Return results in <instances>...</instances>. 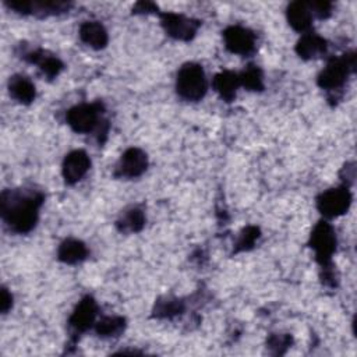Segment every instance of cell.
Wrapping results in <instances>:
<instances>
[{"mask_svg": "<svg viewBox=\"0 0 357 357\" xmlns=\"http://www.w3.org/2000/svg\"><path fill=\"white\" fill-rule=\"evenodd\" d=\"M88 255V250L86 245L77 240V238H67L64 240L57 251V257L61 262L64 264H78L81 261H84Z\"/></svg>", "mask_w": 357, "mask_h": 357, "instance_id": "15", "label": "cell"}, {"mask_svg": "<svg viewBox=\"0 0 357 357\" xmlns=\"http://www.w3.org/2000/svg\"><path fill=\"white\" fill-rule=\"evenodd\" d=\"M81 40L92 49H103L107 45V32L98 21H85L79 26Z\"/></svg>", "mask_w": 357, "mask_h": 357, "instance_id": "13", "label": "cell"}, {"mask_svg": "<svg viewBox=\"0 0 357 357\" xmlns=\"http://www.w3.org/2000/svg\"><path fill=\"white\" fill-rule=\"evenodd\" d=\"M354 66H356V56L353 53H347V54H343L342 57L331 59L326 67L318 75V85L328 91L340 88L346 82L347 75L354 70Z\"/></svg>", "mask_w": 357, "mask_h": 357, "instance_id": "3", "label": "cell"}, {"mask_svg": "<svg viewBox=\"0 0 357 357\" xmlns=\"http://www.w3.org/2000/svg\"><path fill=\"white\" fill-rule=\"evenodd\" d=\"M258 237H259V229L258 227H255V226L245 227L241 231L240 238H238V241L236 244V251H244V250L251 248Z\"/></svg>", "mask_w": 357, "mask_h": 357, "instance_id": "23", "label": "cell"}, {"mask_svg": "<svg viewBox=\"0 0 357 357\" xmlns=\"http://www.w3.org/2000/svg\"><path fill=\"white\" fill-rule=\"evenodd\" d=\"M326 47L328 45L324 38H321L317 33L308 32V33H304L297 42L296 52L301 59L310 60V59H317L325 54Z\"/></svg>", "mask_w": 357, "mask_h": 357, "instance_id": "12", "label": "cell"}, {"mask_svg": "<svg viewBox=\"0 0 357 357\" xmlns=\"http://www.w3.org/2000/svg\"><path fill=\"white\" fill-rule=\"evenodd\" d=\"M8 91L13 99L28 105L35 99V85L24 75H13L8 81Z\"/></svg>", "mask_w": 357, "mask_h": 357, "instance_id": "14", "label": "cell"}, {"mask_svg": "<svg viewBox=\"0 0 357 357\" xmlns=\"http://www.w3.org/2000/svg\"><path fill=\"white\" fill-rule=\"evenodd\" d=\"M287 21L298 32H305L311 26L312 14L307 3L294 1L287 7Z\"/></svg>", "mask_w": 357, "mask_h": 357, "instance_id": "16", "label": "cell"}, {"mask_svg": "<svg viewBox=\"0 0 357 357\" xmlns=\"http://www.w3.org/2000/svg\"><path fill=\"white\" fill-rule=\"evenodd\" d=\"M126 326V319L123 317H105L98 324H95V331L102 337L119 336Z\"/></svg>", "mask_w": 357, "mask_h": 357, "instance_id": "19", "label": "cell"}, {"mask_svg": "<svg viewBox=\"0 0 357 357\" xmlns=\"http://www.w3.org/2000/svg\"><path fill=\"white\" fill-rule=\"evenodd\" d=\"M162 25L166 33L178 40H190L194 38L199 21L184 17L176 13H163L162 15Z\"/></svg>", "mask_w": 357, "mask_h": 357, "instance_id": "7", "label": "cell"}, {"mask_svg": "<svg viewBox=\"0 0 357 357\" xmlns=\"http://www.w3.org/2000/svg\"><path fill=\"white\" fill-rule=\"evenodd\" d=\"M311 14H317L319 18H326L331 14L332 10V4L326 3V1H315L308 4Z\"/></svg>", "mask_w": 357, "mask_h": 357, "instance_id": "24", "label": "cell"}, {"mask_svg": "<svg viewBox=\"0 0 357 357\" xmlns=\"http://www.w3.org/2000/svg\"><path fill=\"white\" fill-rule=\"evenodd\" d=\"M43 197L38 192L25 194L18 190L1 192V218L15 233L31 231L38 222V211Z\"/></svg>", "mask_w": 357, "mask_h": 357, "instance_id": "1", "label": "cell"}, {"mask_svg": "<svg viewBox=\"0 0 357 357\" xmlns=\"http://www.w3.org/2000/svg\"><path fill=\"white\" fill-rule=\"evenodd\" d=\"M240 85L248 88L250 91H261L264 88L262 84V73L257 66H248L241 74H238Z\"/></svg>", "mask_w": 357, "mask_h": 357, "instance_id": "21", "label": "cell"}, {"mask_svg": "<svg viewBox=\"0 0 357 357\" xmlns=\"http://www.w3.org/2000/svg\"><path fill=\"white\" fill-rule=\"evenodd\" d=\"M223 39L227 50L231 53L247 56L251 52H254L255 36L247 28H243L238 25L229 26L223 32Z\"/></svg>", "mask_w": 357, "mask_h": 357, "instance_id": "9", "label": "cell"}, {"mask_svg": "<svg viewBox=\"0 0 357 357\" xmlns=\"http://www.w3.org/2000/svg\"><path fill=\"white\" fill-rule=\"evenodd\" d=\"M89 166H91V160L85 151L75 149V151L67 153L63 160V167H61L63 177H64L66 183L75 184L77 181H79L89 170Z\"/></svg>", "mask_w": 357, "mask_h": 357, "instance_id": "10", "label": "cell"}, {"mask_svg": "<svg viewBox=\"0 0 357 357\" xmlns=\"http://www.w3.org/2000/svg\"><path fill=\"white\" fill-rule=\"evenodd\" d=\"M240 86L238 74L233 71H222L213 78V88L226 102H231L236 96V91Z\"/></svg>", "mask_w": 357, "mask_h": 357, "instance_id": "17", "label": "cell"}, {"mask_svg": "<svg viewBox=\"0 0 357 357\" xmlns=\"http://www.w3.org/2000/svg\"><path fill=\"white\" fill-rule=\"evenodd\" d=\"M28 59H29V61L36 63V64L40 67V70H42L49 78L56 77V75L63 70V63H61L57 57L49 56V54L43 53L42 50L29 53Z\"/></svg>", "mask_w": 357, "mask_h": 357, "instance_id": "18", "label": "cell"}, {"mask_svg": "<svg viewBox=\"0 0 357 357\" xmlns=\"http://www.w3.org/2000/svg\"><path fill=\"white\" fill-rule=\"evenodd\" d=\"M102 106L100 103H82L71 107L67 114L66 120L67 124L78 134H88L92 132L100 119Z\"/></svg>", "mask_w": 357, "mask_h": 357, "instance_id": "5", "label": "cell"}, {"mask_svg": "<svg viewBox=\"0 0 357 357\" xmlns=\"http://www.w3.org/2000/svg\"><path fill=\"white\" fill-rule=\"evenodd\" d=\"M290 342H291V337H289V336L273 335V336H271V337H269L268 344H269L271 347L276 349V351H278V353H280V351H279V349H280V347H287V346L290 344Z\"/></svg>", "mask_w": 357, "mask_h": 357, "instance_id": "25", "label": "cell"}, {"mask_svg": "<svg viewBox=\"0 0 357 357\" xmlns=\"http://www.w3.org/2000/svg\"><path fill=\"white\" fill-rule=\"evenodd\" d=\"M148 167V158L139 148H128L117 162L114 176L134 178L141 176Z\"/></svg>", "mask_w": 357, "mask_h": 357, "instance_id": "8", "label": "cell"}, {"mask_svg": "<svg viewBox=\"0 0 357 357\" xmlns=\"http://www.w3.org/2000/svg\"><path fill=\"white\" fill-rule=\"evenodd\" d=\"M351 195L347 188H331L324 191L317 198V208L318 211L326 218H336L343 215L350 205Z\"/></svg>", "mask_w": 357, "mask_h": 357, "instance_id": "6", "label": "cell"}, {"mask_svg": "<svg viewBox=\"0 0 357 357\" xmlns=\"http://www.w3.org/2000/svg\"><path fill=\"white\" fill-rule=\"evenodd\" d=\"M117 225L121 231H131V233L139 231L145 225L144 212L138 208H131L121 216V219L117 222Z\"/></svg>", "mask_w": 357, "mask_h": 357, "instance_id": "20", "label": "cell"}, {"mask_svg": "<svg viewBox=\"0 0 357 357\" xmlns=\"http://www.w3.org/2000/svg\"><path fill=\"white\" fill-rule=\"evenodd\" d=\"M206 77L202 67L197 63H185L177 73V93L191 102H197L206 93Z\"/></svg>", "mask_w": 357, "mask_h": 357, "instance_id": "2", "label": "cell"}, {"mask_svg": "<svg viewBox=\"0 0 357 357\" xmlns=\"http://www.w3.org/2000/svg\"><path fill=\"white\" fill-rule=\"evenodd\" d=\"M13 305V296L11 293L6 289V287H1V301H0V308H1V312L6 314Z\"/></svg>", "mask_w": 357, "mask_h": 357, "instance_id": "26", "label": "cell"}, {"mask_svg": "<svg viewBox=\"0 0 357 357\" xmlns=\"http://www.w3.org/2000/svg\"><path fill=\"white\" fill-rule=\"evenodd\" d=\"M96 303L91 296L84 297L78 305L75 307V310L73 311L68 324L73 328L74 332H85L86 329H89L93 322H95V317H96Z\"/></svg>", "mask_w": 357, "mask_h": 357, "instance_id": "11", "label": "cell"}, {"mask_svg": "<svg viewBox=\"0 0 357 357\" xmlns=\"http://www.w3.org/2000/svg\"><path fill=\"white\" fill-rule=\"evenodd\" d=\"M310 245L315 251L319 265L324 269H329L331 258L336 250V236L332 226L326 222H319L311 233Z\"/></svg>", "mask_w": 357, "mask_h": 357, "instance_id": "4", "label": "cell"}, {"mask_svg": "<svg viewBox=\"0 0 357 357\" xmlns=\"http://www.w3.org/2000/svg\"><path fill=\"white\" fill-rule=\"evenodd\" d=\"M184 310V305L180 300L176 298H165V300H159L156 304V315L158 317H165V318H170L176 314H180Z\"/></svg>", "mask_w": 357, "mask_h": 357, "instance_id": "22", "label": "cell"}]
</instances>
